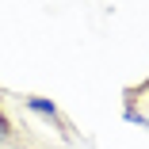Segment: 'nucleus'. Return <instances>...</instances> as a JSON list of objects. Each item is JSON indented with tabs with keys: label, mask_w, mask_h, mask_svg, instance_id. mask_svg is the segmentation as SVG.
Returning <instances> with one entry per match:
<instances>
[{
	"label": "nucleus",
	"mask_w": 149,
	"mask_h": 149,
	"mask_svg": "<svg viewBox=\"0 0 149 149\" xmlns=\"http://www.w3.org/2000/svg\"><path fill=\"white\" fill-rule=\"evenodd\" d=\"M23 107H27V115L42 118V123H46V126H54L61 138H69V123H65V115L57 111V103H54V100H46V96H27V100H23Z\"/></svg>",
	"instance_id": "obj_1"
},
{
	"label": "nucleus",
	"mask_w": 149,
	"mask_h": 149,
	"mask_svg": "<svg viewBox=\"0 0 149 149\" xmlns=\"http://www.w3.org/2000/svg\"><path fill=\"white\" fill-rule=\"evenodd\" d=\"M15 141V123H12V115L4 111V103H0V149H8Z\"/></svg>",
	"instance_id": "obj_2"
},
{
	"label": "nucleus",
	"mask_w": 149,
	"mask_h": 149,
	"mask_svg": "<svg viewBox=\"0 0 149 149\" xmlns=\"http://www.w3.org/2000/svg\"><path fill=\"white\" fill-rule=\"evenodd\" d=\"M8 149H38V145H31V141H12Z\"/></svg>",
	"instance_id": "obj_3"
}]
</instances>
